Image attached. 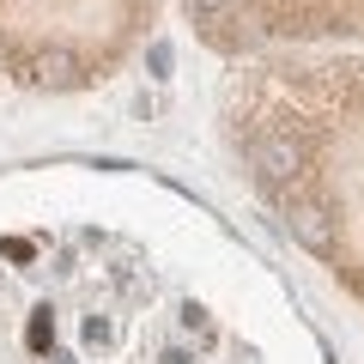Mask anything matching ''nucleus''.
Wrapping results in <instances>:
<instances>
[{
  "mask_svg": "<svg viewBox=\"0 0 364 364\" xmlns=\"http://www.w3.org/2000/svg\"><path fill=\"white\" fill-rule=\"evenodd\" d=\"M249 164H255L261 182H291V176H304V146H298V134H291V128L255 134V140H249Z\"/></svg>",
  "mask_w": 364,
  "mask_h": 364,
  "instance_id": "1",
  "label": "nucleus"
},
{
  "mask_svg": "<svg viewBox=\"0 0 364 364\" xmlns=\"http://www.w3.org/2000/svg\"><path fill=\"white\" fill-rule=\"evenodd\" d=\"M286 225H291V237H298L310 255H328V249H334V219H328L322 200H298V207L286 213Z\"/></svg>",
  "mask_w": 364,
  "mask_h": 364,
  "instance_id": "2",
  "label": "nucleus"
},
{
  "mask_svg": "<svg viewBox=\"0 0 364 364\" xmlns=\"http://www.w3.org/2000/svg\"><path fill=\"white\" fill-rule=\"evenodd\" d=\"M25 79L67 91V85H79V55H73V49H37V55L25 61Z\"/></svg>",
  "mask_w": 364,
  "mask_h": 364,
  "instance_id": "3",
  "label": "nucleus"
},
{
  "mask_svg": "<svg viewBox=\"0 0 364 364\" xmlns=\"http://www.w3.org/2000/svg\"><path fill=\"white\" fill-rule=\"evenodd\" d=\"M316 85H322L328 97H340V104H358L364 97V67H328Z\"/></svg>",
  "mask_w": 364,
  "mask_h": 364,
  "instance_id": "4",
  "label": "nucleus"
},
{
  "mask_svg": "<svg viewBox=\"0 0 364 364\" xmlns=\"http://www.w3.org/2000/svg\"><path fill=\"white\" fill-rule=\"evenodd\" d=\"M188 13H195V25H219L237 13V0H188Z\"/></svg>",
  "mask_w": 364,
  "mask_h": 364,
  "instance_id": "5",
  "label": "nucleus"
},
{
  "mask_svg": "<svg viewBox=\"0 0 364 364\" xmlns=\"http://www.w3.org/2000/svg\"><path fill=\"white\" fill-rule=\"evenodd\" d=\"M146 67H152V79H170V43H152L146 49Z\"/></svg>",
  "mask_w": 364,
  "mask_h": 364,
  "instance_id": "6",
  "label": "nucleus"
},
{
  "mask_svg": "<svg viewBox=\"0 0 364 364\" xmlns=\"http://www.w3.org/2000/svg\"><path fill=\"white\" fill-rule=\"evenodd\" d=\"M128 6H140V0H128Z\"/></svg>",
  "mask_w": 364,
  "mask_h": 364,
  "instance_id": "7",
  "label": "nucleus"
}]
</instances>
